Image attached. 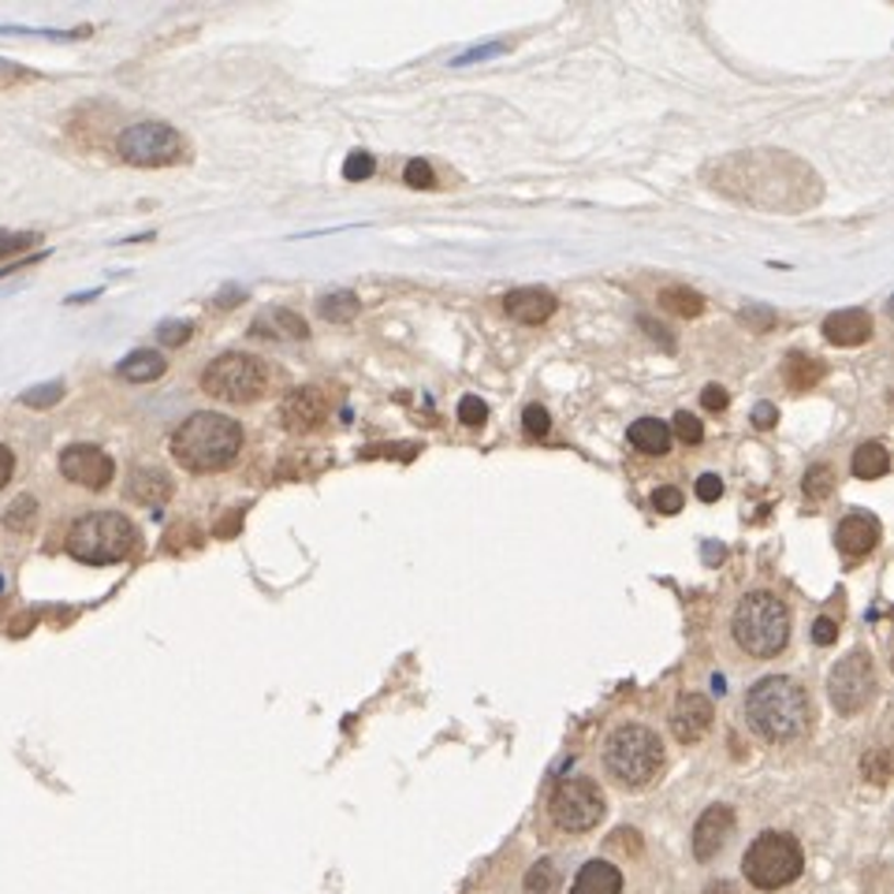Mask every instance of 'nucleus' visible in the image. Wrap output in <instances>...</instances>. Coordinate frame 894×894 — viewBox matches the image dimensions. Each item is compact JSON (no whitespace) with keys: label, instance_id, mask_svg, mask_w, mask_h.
Segmentation results:
<instances>
[{"label":"nucleus","instance_id":"obj_9","mask_svg":"<svg viewBox=\"0 0 894 894\" xmlns=\"http://www.w3.org/2000/svg\"><path fill=\"white\" fill-rule=\"evenodd\" d=\"M116 154L120 161L135 165V168H168L191 157V146L179 135L172 124H161V120H143V124H131L127 131H120L116 138Z\"/></svg>","mask_w":894,"mask_h":894},{"label":"nucleus","instance_id":"obj_19","mask_svg":"<svg viewBox=\"0 0 894 894\" xmlns=\"http://www.w3.org/2000/svg\"><path fill=\"white\" fill-rule=\"evenodd\" d=\"M835 544H839L846 555L872 552L880 544V522L872 519V514H846L839 530H835Z\"/></svg>","mask_w":894,"mask_h":894},{"label":"nucleus","instance_id":"obj_34","mask_svg":"<svg viewBox=\"0 0 894 894\" xmlns=\"http://www.w3.org/2000/svg\"><path fill=\"white\" fill-rule=\"evenodd\" d=\"M675 437H679L682 444H701V440H704V426H701L698 418H693V414L679 410V414H675Z\"/></svg>","mask_w":894,"mask_h":894},{"label":"nucleus","instance_id":"obj_12","mask_svg":"<svg viewBox=\"0 0 894 894\" xmlns=\"http://www.w3.org/2000/svg\"><path fill=\"white\" fill-rule=\"evenodd\" d=\"M734 835V808L731 805H709L704 813L698 816V824H693V858L701 864H709L720 858L723 850H727Z\"/></svg>","mask_w":894,"mask_h":894},{"label":"nucleus","instance_id":"obj_23","mask_svg":"<svg viewBox=\"0 0 894 894\" xmlns=\"http://www.w3.org/2000/svg\"><path fill=\"white\" fill-rule=\"evenodd\" d=\"M522 894H563V869L559 861L541 858L525 869L522 876Z\"/></svg>","mask_w":894,"mask_h":894},{"label":"nucleus","instance_id":"obj_25","mask_svg":"<svg viewBox=\"0 0 894 894\" xmlns=\"http://www.w3.org/2000/svg\"><path fill=\"white\" fill-rule=\"evenodd\" d=\"M821 376H824V365L816 362V358H808V354H787V362H783L787 388L808 392L813 384H821Z\"/></svg>","mask_w":894,"mask_h":894},{"label":"nucleus","instance_id":"obj_11","mask_svg":"<svg viewBox=\"0 0 894 894\" xmlns=\"http://www.w3.org/2000/svg\"><path fill=\"white\" fill-rule=\"evenodd\" d=\"M60 474L75 485L90 488V493H101V488H109V482L116 477V463H112V455H105V451L93 444H71L60 451Z\"/></svg>","mask_w":894,"mask_h":894},{"label":"nucleus","instance_id":"obj_41","mask_svg":"<svg viewBox=\"0 0 894 894\" xmlns=\"http://www.w3.org/2000/svg\"><path fill=\"white\" fill-rule=\"evenodd\" d=\"M861 771L872 779V783H887V749H876L872 757H864Z\"/></svg>","mask_w":894,"mask_h":894},{"label":"nucleus","instance_id":"obj_20","mask_svg":"<svg viewBox=\"0 0 894 894\" xmlns=\"http://www.w3.org/2000/svg\"><path fill=\"white\" fill-rule=\"evenodd\" d=\"M127 493H131V500L157 507V503H165L168 496H172V482H168L165 469H157V466H138V469H131Z\"/></svg>","mask_w":894,"mask_h":894},{"label":"nucleus","instance_id":"obj_1","mask_svg":"<svg viewBox=\"0 0 894 894\" xmlns=\"http://www.w3.org/2000/svg\"><path fill=\"white\" fill-rule=\"evenodd\" d=\"M742 712H746L752 734H760L765 742H776V746L805 738L808 727H813L808 690L797 679H790V675H768V679L752 682L746 701H742Z\"/></svg>","mask_w":894,"mask_h":894},{"label":"nucleus","instance_id":"obj_10","mask_svg":"<svg viewBox=\"0 0 894 894\" xmlns=\"http://www.w3.org/2000/svg\"><path fill=\"white\" fill-rule=\"evenodd\" d=\"M827 698H831L835 712L858 715L864 704L876 698V667H872L869 653H850L827 675Z\"/></svg>","mask_w":894,"mask_h":894},{"label":"nucleus","instance_id":"obj_4","mask_svg":"<svg viewBox=\"0 0 894 894\" xmlns=\"http://www.w3.org/2000/svg\"><path fill=\"white\" fill-rule=\"evenodd\" d=\"M600 760H604V771L619 787L642 790L660 776L667 757H664L660 734L653 727H645V723H623V727H615L604 738Z\"/></svg>","mask_w":894,"mask_h":894},{"label":"nucleus","instance_id":"obj_47","mask_svg":"<svg viewBox=\"0 0 894 894\" xmlns=\"http://www.w3.org/2000/svg\"><path fill=\"white\" fill-rule=\"evenodd\" d=\"M12 469H15V455H12V448H4V444H0V488H4L8 482H12Z\"/></svg>","mask_w":894,"mask_h":894},{"label":"nucleus","instance_id":"obj_46","mask_svg":"<svg viewBox=\"0 0 894 894\" xmlns=\"http://www.w3.org/2000/svg\"><path fill=\"white\" fill-rule=\"evenodd\" d=\"M779 421V410L771 407V403H757V407H752V426L757 429H771Z\"/></svg>","mask_w":894,"mask_h":894},{"label":"nucleus","instance_id":"obj_6","mask_svg":"<svg viewBox=\"0 0 894 894\" xmlns=\"http://www.w3.org/2000/svg\"><path fill=\"white\" fill-rule=\"evenodd\" d=\"M805 872V850L794 835L787 831H765L749 842L742 858V876L757 891H779L790 887Z\"/></svg>","mask_w":894,"mask_h":894},{"label":"nucleus","instance_id":"obj_26","mask_svg":"<svg viewBox=\"0 0 894 894\" xmlns=\"http://www.w3.org/2000/svg\"><path fill=\"white\" fill-rule=\"evenodd\" d=\"M660 306L671 309V314H679V317H701L704 314V298L693 287H682V284L664 287L660 291Z\"/></svg>","mask_w":894,"mask_h":894},{"label":"nucleus","instance_id":"obj_32","mask_svg":"<svg viewBox=\"0 0 894 894\" xmlns=\"http://www.w3.org/2000/svg\"><path fill=\"white\" fill-rule=\"evenodd\" d=\"M31 79H34V71H31V68H23V64L4 60V56H0V93L23 87V82H31Z\"/></svg>","mask_w":894,"mask_h":894},{"label":"nucleus","instance_id":"obj_7","mask_svg":"<svg viewBox=\"0 0 894 894\" xmlns=\"http://www.w3.org/2000/svg\"><path fill=\"white\" fill-rule=\"evenodd\" d=\"M608 816L604 790L589 776L559 779L548 794V821L559 827L563 835H589L597 831L600 821Z\"/></svg>","mask_w":894,"mask_h":894},{"label":"nucleus","instance_id":"obj_3","mask_svg":"<svg viewBox=\"0 0 894 894\" xmlns=\"http://www.w3.org/2000/svg\"><path fill=\"white\" fill-rule=\"evenodd\" d=\"M731 637L749 660H776L790 642V608L768 589L746 592L731 615Z\"/></svg>","mask_w":894,"mask_h":894},{"label":"nucleus","instance_id":"obj_40","mask_svg":"<svg viewBox=\"0 0 894 894\" xmlns=\"http://www.w3.org/2000/svg\"><path fill=\"white\" fill-rule=\"evenodd\" d=\"M403 179H407L410 186H418V191H429V186H437V176H432L429 161H410L403 168Z\"/></svg>","mask_w":894,"mask_h":894},{"label":"nucleus","instance_id":"obj_36","mask_svg":"<svg viewBox=\"0 0 894 894\" xmlns=\"http://www.w3.org/2000/svg\"><path fill=\"white\" fill-rule=\"evenodd\" d=\"M37 242L34 231H0V258H12V253L31 250Z\"/></svg>","mask_w":894,"mask_h":894},{"label":"nucleus","instance_id":"obj_30","mask_svg":"<svg viewBox=\"0 0 894 894\" xmlns=\"http://www.w3.org/2000/svg\"><path fill=\"white\" fill-rule=\"evenodd\" d=\"M373 172H376V161H373L370 154H365V149H354V154L343 161V179H347V183H362V179H370Z\"/></svg>","mask_w":894,"mask_h":894},{"label":"nucleus","instance_id":"obj_24","mask_svg":"<svg viewBox=\"0 0 894 894\" xmlns=\"http://www.w3.org/2000/svg\"><path fill=\"white\" fill-rule=\"evenodd\" d=\"M887 469H891V451L876 444V440H869V444L853 451V477H861V482H876Z\"/></svg>","mask_w":894,"mask_h":894},{"label":"nucleus","instance_id":"obj_16","mask_svg":"<svg viewBox=\"0 0 894 894\" xmlns=\"http://www.w3.org/2000/svg\"><path fill=\"white\" fill-rule=\"evenodd\" d=\"M623 887H626L623 869L604 858L586 861L570 880V894H623Z\"/></svg>","mask_w":894,"mask_h":894},{"label":"nucleus","instance_id":"obj_45","mask_svg":"<svg viewBox=\"0 0 894 894\" xmlns=\"http://www.w3.org/2000/svg\"><path fill=\"white\" fill-rule=\"evenodd\" d=\"M242 298H247V287H239V284H228L220 291V295L213 298V306H220V309H231V306H239Z\"/></svg>","mask_w":894,"mask_h":894},{"label":"nucleus","instance_id":"obj_21","mask_svg":"<svg viewBox=\"0 0 894 894\" xmlns=\"http://www.w3.org/2000/svg\"><path fill=\"white\" fill-rule=\"evenodd\" d=\"M626 440L634 444V451H642V455H667V451H671V426L660 418H637L634 426H630Z\"/></svg>","mask_w":894,"mask_h":894},{"label":"nucleus","instance_id":"obj_43","mask_svg":"<svg viewBox=\"0 0 894 894\" xmlns=\"http://www.w3.org/2000/svg\"><path fill=\"white\" fill-rule=\"evenodd\" d=\"M701 403H704V410H727L731 395H727V388H720V384H709V388L701 392Z\"/></svg>","mask_w":894,"mask_h":894},{"label":"nucleus","instance_id":"obj_18","mask_svg":"<svg viewBox=\"0 0 894 894\" xmlns=\"http://www.w3.org/2000/svg\"><path fill=\"white\" fill-rule=\"evenodd\" d=\"M824 336L835 347H861L872 340V317L864 309H839L824 321Z\"/></svg>","mask_w":894,"mask_h":894},{"label":"nucleus","instance_id":"obj_8","mask_svg":"<svg viewBox=\"0 0 894 894\" xmlns=\"http://www.w3.org/2000/svg\"><path fill=\"white\" fill-rule=\"evenodd\" d=\"M202 388L220 403H253L269 388V365L258 354L228 351L205 365Z\"/></svg>","mask_w":894,"mask_h":894},{"label":"nucleus","instance_id":"obj_15","mask_svg":"<svg viewBox=\"0 0 894 894\" xmlns=\"http://www.w3.org/2000/svg\"><path fill=\"white\" fill-rule=\"evenodd\" d=\"M555 295L548 287H514L503 295V309L507 317H514V321L522 325H544L548 317L555 314Z\"/></svg>","mask_w":894,"mask_h":894},{"label":"nucleus","instance_id":"obj_13","mask_svg":"<svg viewBox=\"0 0 894 894\" xmlns=\"http://www.w3.org/2000/svg\"><path fill=\"white\" fill-rule=\"evenodd\" d=\"M667 723H671V734L682 746H698L715 723V704L704 698V693H682V698L675 701Z\"/></svg>","mask_w":894,"mask_h":894},{"label":"nucleus","instance_id":"obj_37","mask_svg":"<svg viewBox=\"0 0 894 894\" xmlns=\"http://www.w3.org/2000/svg\"><path fill=\"white\" fill-rule=\"evenodd\" d=\"M738 321L752 328V332H768L771 325H776V309H768V306H746L738 314Z\"/></svg>","mask_w":894,"mask_h":894},{"label":"nucleus","instance_id":"obj_29","mask_svg":"<svg viewBox=\"0 0 894 894\" xmlns=\"http://www.w3.org/2000/svg\"><path fill=\"white\" fill-rule=\"evenodd\" d=\"M835 488V469L816 463L805 469V496H813V500H824V496H831Z\"/></svg>","mask_w":894,"mask_h":894},{"label":"nucleus","instance_id":"obj_31","mask_svg":"<svg viewBox=\"0 0 894 894\" xmlns=\"http://www.w3.org/2000/svg\"><path fill=\"white\" fill-rule=\"evenodd\" d=\"M459 421L469 429H482L488 421V403L477 399V395H463V403H459Z\"/></svg>","mask_w":894,"mask_h":894},{"label":"nucleus","instance_id":"obj_42","mask_svg":"<svg viewBox=\"0 0 894 894\" xmlns=\"http://www.w3.org/2000/svg\"><path fill=\"white\" fill-rule=\"evenodd\" d=\"M720 496H723L720 474H701V477H698V500H701V503H715Z\"/></svg>","mask_w":894,"mask_h":894},{"label":"nucleus","instance_id":"obj_39","mask_svg":"<svg viewBox=\"0 0 894 894\" xmlns=\"http://www.w3.org/2000/svg\"><path fill=\"white\" fill-rule=\"evenodd\" d=\"M682 503H686V500H682V493H679L675 485H664V488H656V493H653V507H656L660 514H679V511H682Z\"/></svg>","mask_w":894,"mask_h":894},{"label":"nucleus","instance_id":"obj_5","mask_svg":"<svg viewBox=\"0 0 894 894\" xmlns=\"http://www.w3.org/2000/svg\"><path fill=\"white\" fill-rule=\"evenodd\" d=\"M138 544V530L120 511H90L68 530V555L87 567H109L127 559Z\"/></svg>","mask_w":894,"mask_h":894},{"label":"nucleus","instance_id":"obj_22","mask_svg":"<svg viewBox=\"0 0 894 894\" xmlns=\"http://www.w3.org/2000/svg\"><path fill=\"white\" fill-rule=\"evenodd\" d=\"M168 370V362H165V354L161 351H149V347H143V351H131L124 362H120V376L131 384H149V381H161Z\"/></svg>","mask_w":894,"mask_h":894},{"label":"nucleus","instance_id":"obj_2","mask_svg":"<svg viewBox=\"0 0 894 894\" xmlns=\"http://www.w3.org/2000/svg\"><path fill=\"white\" fill-rule=\"evenodd\" d=\"M242 451V426L228 414H191L172 432V459L191 474H216L228 469Z\"/></svg>","mask_w":894,"mask_h":894},{"label":"nucleus","instance_id":"obj_35","mask_svg":"<svg viewBox=\"0 0 894 894\" xmlns=\"http://www.w3.org/2000/svg\"><path fill=\"white\" fill-rule=\"evenodd\" d=\"M522 426L530 437H544V432L552 429V414L541 407V403H530V407L522 410Z\"/></svg>","mask_w":894,"mask_h":894},{"label":"nucleus","instance_id":"obj_14","mask_svg":"<svg viewBox=\"0 0 894 894\" xmlns=\"http://www.w3.org/2000/svg\"><path fill=\"white\" fill-rule=\"evenodd\" d=\"M328 418V399L321 388H295L280 403V421L287 432H309Z\"/></svg>","mask_w":894,"mask_h":894},{"label":"nucleus","instance_id":"obj_44","mask_svg":"<svg viewBox=\"0 0 894 894\" xmlns=\"http://www.w3.org/2000/svg\"><path fill=\"white\" fill-rule=\"evenodd\" d=\"M835 637H839V626H835V619H827V615H821L813 623V642L816 645H831Z\"/></svg>","mask_w":894,"mask_h":894},{"label":"nucleus","instance_id":"obj_17","mask_svg":"<svg viewBox=\"0 0 894 894\" xmlns=\"http://www.w3.org/2000/svg\"><path fill=\"white\" fill-rule=\"evenodd\" d=\"M250 336H261V340H306L309 325L295 314V309L269 306V309H261V314L253 317Z\"/></svg>","mask_w":894,"mask_h":894},{"label":"nucleus","instance_id":"obj_27","mask_svg":"<svg viewBox=\"0 0 894 894\" xmlns=\"http://www.w3.org/2000/svg\"><path fill=\"white\" fill-rule=\"evenodd\" d=\"M317 309H321L325 321L343 325L358 314V295H354V291H332V295L321 298V306H317Z\"/></svg>","mask_w":894,"mask_h":894},{"label":"nucleus","instance_id":"obj_28","mask_svg":"<svg viewBox=\"0 0 894 894\" xmlns=\"http://www.w3.org/2000/svg\"><path fill=\"white\" fill-rule=\"evenodd\" d=\"M60 399H64V384L60 381L34 384V388H26L23 395H19V403H23V407H31V410H49Z\"/></svg>","mask_w":894,"mask_h":894},{"label":"nucleus","instance_id":"obj_48","mask_svg":"<svg viewBox=\"0 0 894 894\" xmlns=\"http://www.w3.org/2000/svg\"><path fill=\"white\" fill-rule=\"evenodd\" d=\"M709 894H734V887H731V883H712Z\"/></svg>","mask_w":894,"mask_h":894},{"label":"nucleus","instance_id":"obj_33","mask_svg":"<svg viewBox=\"0 0 894 894\" xmlns=\"http://www.w3.org/2000/svg\"><path fill=\"white\" fill-rule=\"evenodd\" d=\"M34 511H37L34 496H19V500L12 503V511L4 514V525H8V530H26L31 519H34Z\"/></svg>","mask_w":894,"mask_h":894},{"label":"nucleus","instance_id":"obj_38","mask_svg":"<svg viewBox=\"0 0 894 894\" xmlns=\"http://www.w3.org/2000/svg\"><path fill=\"white\" fill-rule=\"evenodd\" d=\"M191 332H194L191 321H165L161 328H157V340H161L165 347H183L186 340H191Z\"/></svg>","mask_w":894,"mask_h":894}]
</instances>
